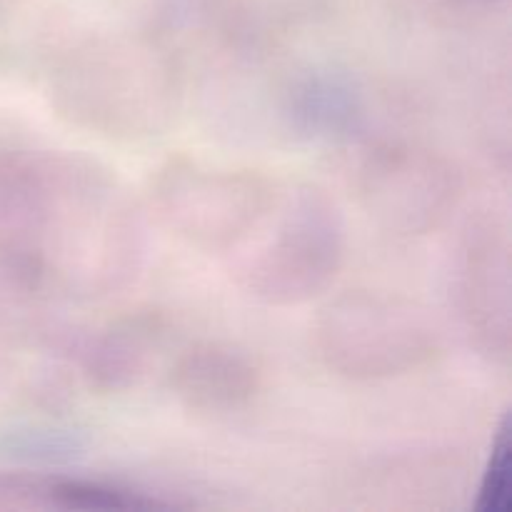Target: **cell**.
<instances>
[{"mask_svg": "<svg viewBox=\"0 0 512 512\" xmlns=\"http://www.w3.org/2000/svg\"><path fill=\"white\" fill-rule=\"evenodd\" d=\"M325 368L353 380L408 375L438 355L440 335L420 305L400 295L355 290L330 300L313 325Z\"/></svg>", "mask_w": 512, "mask_h": 512, "instance_id": "obj_3", "label": "cell"}, {"mask_svg": "<svg viewBox=\"0 0 512 512\" xmlns=\"http://www.w3.org/2000/svg\"><path fill=\"white\" fill-rule=\"evenodd\" d=\"M510 500H512V438H510V420H505L498 438H495L488 470H485L478 510L503 512L508 510Z\"/></svg>", "mask_w": 512, "mask_h": 512, "instance_id": "obj_10", "label": "cell"}, {"mask_svg": "<svg viewBox=\"0 0 512 512\" xmlns=\"http://www.w3.org/2000/svg\"><path fill=\"white\" fill-rule=\"evenodd\" d=\"M348 255L343 210L313 183L278 190L273 205L243 245L230 253L240 288L260 303L288 308L323 295Z\"/></svg>", "mask_w": 512, "mask_h": 512, "instance_id": "obj_2", "label": "cell"}, {"mask_svg": "<svg viewBox=\"0 0 512 512\" xmlns=\"http://www.w3.org/2000/svg\"><path fill=\"white\" fill-rule=\"evenodd\" d=\"M283 118L300 138H343L360 120V98L340 73L310 70L290 80Z\"/></svg>", "mask_w": 512, "mask_h": 512, "instance_id": "obj_9", "label": "cell"}, {"mask_svg": "<svg viewBox=\"0 0 512 512\" xmlns=\"http://www.w3.org/2000/svg\"><path fill=\"white\" fill-rule=\"evenodd\" d=\"M263 388V370L248 350L218 340L195 343L170 370V390L188 413L228 418L253 405Z\"/></svg>", "mask_w": 512, "mask_h": 512, "instance_id": "obj_7", "label": "cell"}, {"mask_svg": "<svg viewBox=\"0 0 512 512\" xmlns=\"http://www.w3.org/2000/svg\"><path fill=\"white\" fill-rule=\"evenodd\" d=\"M510 245L495 223L473 225L463 250L460 300L470 333L493 358L510 355Z\"/></svg>", "mask_w": 512, "mask_h": 512, "instance_id": "obj_8", "label": "cell"}, {"mask_svg": "<svg viewBox=\"0 0 512 512\" xmlns=\"http://www.w3.org/2000/svg\"><path fill=\"white\" fill-rule=\"evenodd\" d=\"M45 78L55 113L105 138L158 135L180 103L178 68L158 43H73L50 60Z\"/></svg>", "mask_w": 512, "mask_h": 512, "instance_id": "obj_1", "label": "cell"}, {"mask_svg": "<svg viewBox=\"0 0 512 512\" xmlns=\"http://www.w3.org/2000/svg\"><path fill=\"white\" fill-rule=\"evenodd\" d=\"M163 340V318L145 310L68 338L63 355L90 388L118 393L138 385L150 373Z\"/></svg>", "mask_w": 512, "mask_h": 512, "instance_id": "obj_6", "label": "cell"}, {"mask_svg": "<svg viewBox=\"0 0 512 512\" xmlns=\"http://www.w3.org/2000/svg\"><path fill=\"white\" fill-rule=\"evenodd\" d=\"M278 188L250 170L173 158L155 173L150 208L165 230L205 253L230 255L273 205Z\"/></svg>", "mask_w": 512, "mask_h": 512, "instance_id": "obj_4", "label": "cell"}, {"mask_svg": "<svg viewBox=\"0 0 512 512\" xmlns=\"http://www.w3.org/2000/svg\"><path fill=\"white\" fill-rule=\"evenodd\" d=\"M360 205L393 235H425L440 228L460 198V175L430 150L378 145L355 173Z\"/></svg>", "mask_w": 512, "mask_h": 512, "instance_id": "obj_5", "label": "cell"}]
</instances>
